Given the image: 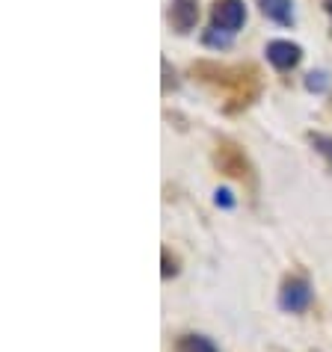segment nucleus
<instances>
[{"label":"nucleus","mask_w":332,"mask_h":352,"mask_svg":"<svg viewBox=\"0 0 332 352\" xmlns=\"http://www.w3.org/2000/svg\"><path fill=\"white\" fill-rule=\"evenodd\" d=\"M205 83L217 86L229 95V101H234V110L252 104V98L258 95V74L256 68H226V65H214V63H199L193 68Z\"/></svg>","instance_id":"obj_1"},{"label":"nucleus","mask_w":332,"mask_h":352,"mask_svg":"<svg viewBox=\"0 0 332 352\" xmlns=\"http://www.w3.org/2000/svg\"><path fill=\"white\" fill-rule=\"evenodd\" d=\"M211 21L214 27L234 36L243 27V21H247V6H243V0H217L211 6Z\"/></svg>","instance_id":"obj_2"},{"label":"nucleus","mask_w":332,"mask_h":352,"mask_svg":"<svg viewBox=\"0 0 332 352\" xmlns=\"http://www.w3.org/2000/svg\"><path fill=\"white\" fill-rule=\"evenodd\" d=\"M311 305V287L306 278H288L279 290V308L291 311V314H300Z\"/></svg>","instance_id":"obj_3"},{"label":"nucleus","mask_w":332,"mask_h":352,"mask_svg":"<svg viewBox=\"0 0 332 352\" xmlns=\"http://www.w3.org/2000/svg\"><path fill=\"white\" fill-rule=\"evenodd\" d=\"M267 60H270L273 68H279V72H288V68L300 65L302 47L294 45V42H285V38H276V42L267 45Z\"/></svg>","instance_id":"obj_4"},{"label":"nucleus","mask_w":332,"mask_h":352,"mask_svg":"<svg viewBox=\"0 0 332 352\" xmlns=\"http://www.w3.org/2000/svg\"><path fill=\"white\" fill-rule=\"evenodd\" d=\"M169 21L178 33H190L199 21V0H172Z\"/></svg>","instance_id":"obj_5"},{"label":"nucleus","mask_w":332,"mask_h":352,"mask_svg":"<svg viewBox=\"0 0 332 352\" xmlns=\"http://www.w3.org/2000/svg\"><path fill=\"white\" fill-rule=\"evenodd\" d=\"M217 166L226 175H231V178H247V175H249L247 157H243V154L234 148V145H229V142L217 145Z\"/></svg>","instance_id":"obj_6"},{"label":"nucleus","mask_w":332,"mask_h":352,"mask_svg":"<svg viewBox=\"0 0 332 352\" xmlns=\"http://www.w3.org/2000/svg\"><path fill=\"white\" fill-rule=\"evenodd\" d=\"M258 6L270 21H276L282 27L294 24V0H258Z\"/></svg>","instance_id":"obj_7"},{"label":"nucleus","mask_w":332,"mask_h":352,"mask_svg":"<svg viewBox=\"0 0 332 352\" xmlns=\"http://www.w3.org/2000/svg\"><path fill=\"white\" fill-rule=\"evenodd\" d=\"M175 352H220V349L205 335H181L175 340Z\"/></svg>","instance_id":"obj_8"},{"label":"nucleus","mask_w":332,"mask_h":352,"mask_svg":"<svg viewBox=\"0 0 332 352\" xmlns=\"http://www.w3.org/2000/svg\"><path fill=\"white\" fill-rule=\"evenodd\" d=\"M202 42L208 45V47H220V51H226V47L231 45V33L226 30H220V27H211V30H205L202 36Z\"/></svg>","instance_id":"obj_9"},{"label":"nucleus","mask_w":332,"mask_h":352,"mask_svg":"<svg viewBox=\"0 0 332 352\" xmlns=\"http://www.w3.org/2000/svg\"><path fill=\"white\" fill-rule=\"evenodd\" d=\"M311 145H315L318 154H324L326 163L332 166V136H324V133H311Z\"/></svg>","instance_id":"obj_10"},{"label":"nucleus","mask_w":332,"mask_h":352,"mask_svg":"<svg viewBox=\"0 0 332 352\" xmlns=\"http://www.w3.org/2000/svg\"><path fill=\"white\" fill-rule=\"evenodd\" d=\"M306 86H309L311 92H320V89L326 86V74H324V72H311L309 80H306Z\"/></svg>","instance_id":"obj_11"},{"label":"nucleus","mask_w":332,"mask_h":352,"mask_svg":"<svg viewBox=\"0 0 332 352\" xmlns=\"http://www.w3.org/2000/svg\"><path fill=\"white\" fill-rule=\"evenodd\" d=\"M214 195H217V204H222V208H231V204H234V199H231V190H217Z\"/></svg>","instance_id":"obj_12"},{"label":"nucleus","mask_w":332,"mask_h":352,"mask_svg":"<svg viewBox=\"0 0 332 352\" xmlns=\"http://www.w3.org/2000/svg\"><path fill=\"white\" fill-rule=\"evenodd\" d=\"M175 272H178V267H175V261L169 263V252H163V278L175 276Z\"/></svg>","instance_id":"obj_13"},{"label":"nucleus","mask_w":332,"mask_h":352,"mask_svg":"<svg viewBox=\"0 0 332 352\" xmlns=\"http://www.w3.org/2000/svg\"><path fill=\"white\" fill-rule=\"evenodd\" d=\"M324 6H326V12H329V18H332V0H326V3H324Z\"/></svg>","instance_id":"obj_14"}]
</instances>
